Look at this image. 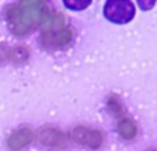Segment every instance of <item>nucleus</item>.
Listing matches in <instances>:
<instances>
[{
	"label": "nucleus",
	"instance_id": "f257e3e1",
	"mask_svg": "<svg viewBox=\"0 0 157 151\" xmlns=\"http://www.w3.org/2000/svg\"><path fill=\"white\" fill-rule=\"evenodd\" d=\"M5 18L12 34L21 37L48 21V8L38 0H18L6 6Z\"/></svg>",
	"mask_w": 157,
	"mask_h": 151
},
{
	"label": "nucleus",
	"instance_id": "f03ea898",
	"mask_svg": "<svg viewBox=\"0 0 157 151\" xmlns=\"http://www.w3.org/2000/svg\"><path fill=\"white\" fill-rule=\"evenodd\" d=\"M72 37H73L72 29L66 26L64 17L59 14L46 23L41 32V43H43V48L49 50L64 49L70 45Z\"/></svg>",
	"mask_w": 157,
	"mask_h": 151
},
{
	"label": "nucleus",
	"instance_id": "7ed1b4c3",
	"mask_svg": "<svg viewBox=\"0 0 157 151\" xmlns=\"http://www.w3.org/2000/svg\"><path fill=\"white\" fill-rule=\"evenodd\" d=\"M136 15V8L131 0H107L104 5V17L116 25H127Z\"/></svg>",
	"mask_w": 157,
	"mask_h": 151
},
{
	"label": "nucleus",
	"instance_id": "20e7f679",
	"mask_svg": "<svg viewBox=\"0 0 157 151\" xmlns=\"http://www.w3.org/2000/svg\"><path fill=\"white\" fill-rule=\"evenodd\" d=\"M70 139L82 147H87L90 150H98L101 148L102 142H104V134L99 130L86 127V125H78L72 130L70 133Z\"/></svg>",
	"mask_w": 157,
	"mask_h": 151
},
{
	"label": "nucleus",
	"instance_id": "39448f33",
	"mask_svg": "<svg viewBox=\"0 0 157 151\" xmlns=\"http://www.w3.org/2000/svg\"><path fill=\"white\" fill-rule=\"evenodd\" d=\"M38 141L49 148H63L67 144V136L53 127H46L38 133Z\"/></svg>",
	"mask_w": 157,
	"mask_h": 151
},
{
	"label": "nucleus",
	"instance_id": "423d86ee",
	"mask_svg": "<svg viewBox=\"0 0 157 151\" xmlns=\"http://www.w3.org/2000/svg\"><path fill=\"white\" fill-rule=\"evenodd\" d=\"M32 141H34V131L28 127H21L14 133H11V136L8 137V148L11 151H20L26 148Z\"/></svg>",
	"mask_w": 157,
	"mask_h": 151
},
{
	"label": "nucleus",
	"instance_id": "0eeeda50",
	"mask_svg": "<svg viewBox=\"0 0 157 151\" xmlns=\"http://www.w3.org/2000/svg\"><path fill=\"white\" fill-rule=\"evenodd\" d=\"M117 131L122 139L133 141L137 136V125L134 124L133 119H130L127 116H121V119L117 121Z\"/></svg>",
	"mask_w": 157,
	"mask_h": 151
},
{
	"label": "nucleus",
	"instance_id": "6e6552de",
	"mask_svg": "<svg viewBox=\"0 0 157 151\" xmlns=\"http://www.w3.org/2000/svg\"><path fill=\"white\" fill-rule=\"evenodd\" d=\"M63 3L67 9L78 12V11H84L86 8H89L92 0H63Z\"/></svg>",
	"mask_w": 157,
	"mask_h": 151
},
{
	"label": "nucleus",
	"instance_id": "1a4fd4ad",
	"mask_svg": "<svg viewBox=\"0 0 157 151\" xmlns=\"http://www.w3.org/2000/svg\"><path fill=\"white\" fill-rule=\"evenodd\" d=\"M108 108H110L116 116H124V107H122L121 101L117 99V98L111 96V98L108 99Z\"/></svg>",
	"mask_w": 157,
	"mask_h": 151
},
{
	"label": "nucleus",
	"instance_id": "9d476101",
	"mask_svg": "<svg viewBox=\"0 0 157 151\" xmlns=\"http://www.w3.org/2000/svg\"><path fill=\"white\" fill-rule=\"evenodd\" d=\"M136 2H137V5H139V8H140L142 11H150V9H153L157 3V0H136Z\"/></svg>",
	"mask_w": 157,
	"mask_h": 151
},
{
	"label": "nucleus",
	"instance_id": "9b49d317",
	"mask_svg": "<svg viewBox=\"0 0 157 151\" xmlns=\"http://www.w3.org/2000/svg\"><path fill=\"white\" fill-rule=\"evenodd\" d=\"M38 2H44V0H38Z\"/></svg>",
	"mask_w": 157,
	"mask_h": 151
},
{
	"label": "nucleus",
	"instance_id": "f8f14e48",
	"mask_svg": "<svg viewBox=\"0 0 157 151\" xmlns=\"http://www.w3.org/2000/svg\"><path fill=\"white\" fill-rule=\"evenodd\" d=\"M153 151H157V150H153Z\"/></svg>",
	"mask_w": 157,
	"mask_h": 151
}]
</instances>
